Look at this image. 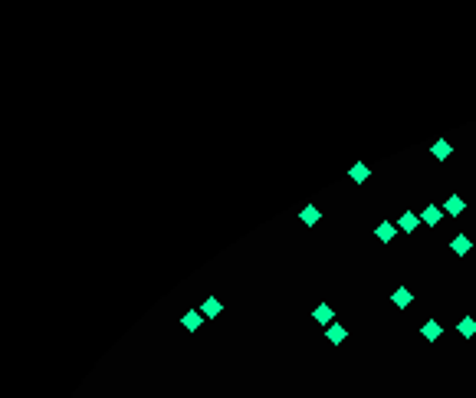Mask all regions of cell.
<instances>
[{
	"mask_svg": "<svg viewBox=\"0 0 476 398\" xmlns=\"http://www.w3.org/2000/svg\"><path fill=\"white\" fill-rule=\"evenodd\" d=\"M463 211H467V201H463L460 194H450V198L444 201V214L457 217V214H463Z\"/></svg>",
	"mask_w": 476,
	"mask_h": 398,
	"instance_id": "cell-1",
	"label": "cell"
},
{
	"mask_svg": "<svg viewBox=\"0 0 476 398\" xmlns=\"http://www.w3.org/2000/svg\"><path fill=\"white\" fill-rule=\"evenodd\" d=\"M375 237L381 240V244H391V240L398 237V227H394V224H388V221H381V224L375 227Z\"/></svg>",
	"mask_w": 476,
	"mask_h": 398,
	"instance_id": "cell-2",
	"label": "cell"
},
{
	"mask_svg": "<svg viewBox=\"0 0 476 398\" xmlns=\"http://www.w3.org/2000/svg\"><path fill=\"white\" fill-rule=\"evenodd\" d=\"M440 333H444V329H440V323H437V319H427V323L421 326V336L427 339V343H437V339H440Z\"/></svg>",
	"mask_w": 476,
	"mask_h": 398,
	"instance_id": "cell-3",
	"label": "cell"
},
{
	"mask_svg": "<svg viewBox=\"0 0 476 398\" xmlns=\"http://www.w3.org/2000/svg\"><path fill=\"white\" fill-rule=\"evenodd\" d=\"M325 336H328V343H332V346H342L345 336H348V329H345L342 323H332V326L325 329Z\"/></svg>",
	"mask_w": 476,
	"mask_h": 398,
	"instance_id": "cell-4",
	"label": "cell"
},
{
	"mask_svg": "<svg viewBox=\"0 0 476 398\" xmlns=\"http://www.w3.org/2000/svg\"><path fill=\"white\" fill-rule=\"evenodd\" d=\"M201 313H204L207 319H214V316H220V313H224V306H220L217 296H207V300H204V306H201Z\"/></svg>",
	"mask_w": 476,
	"mask_h": 398,
	"instance_id": "cell-5",
	"label": "cell"
},
{
	"mask_svg": "<svg viewBox=\"0 0 476 398\" xmlns=\"http://www.w3.org/2000/svg\"><path fill=\"white\" fill-rule=\"evenodd\" d=\"M391 303H394V306H401V310H407V306H411V303H414V296H411V290L398 287V290H394V293H391Z\"/></svg>",
	"mask_w": 476,
	"mask_h": 398,
	"instance_id": "cell-6",
	"label": "cell"
},
{
	"mask_svg": "<svg viewBox=\"0 0 476 398\" xmlns=\"http://www.w3.org/2000/svg\"><path fill=\"white\" fill-rule=\"evenodd\" d=\"M430 151H434V158H437V161H447L453 148H450V142H447V138H437V142L430 145Z\"/></svg>",
	"mask_w": 476,
	"mask_h": 398,
	"instance_id": "cell-7",
	"label": "cell"
},
{
	"mask_svg": "<svg viewBox=\"0 0 476 398\" xmlns=\"http://www.w3.org/2000/svg\"><path fill=\"white\" fill-rule=\"evenodd\" d=\"M332 316H335V313H332V306H325V303L312 310V319H315V323H322V326H332Z\"/></svg>",
	"mask_w": 476,
	"mask_h": 398,
	"instance_id": "cell-8",
	"label": "cell"
},
{
	"mask_svg": "<svg viewBox=\"0 0 476 398\" xmlns=\"http://www.w3.org/2000/svg\"><path fill=\"white\" fill-rule=\"evenodd\" d=\"M470 247H473V244H470V237H467V234H457V237L450 240V250H453V254H460V257H463V254H470Z\"/></svg>",
	"mask_w": 476,
	"mask_h": 398,
	"instance_id": "cell-9",
	"label": "cell"
},
{
	"mask_svg": "<svg viewBox=\"0 0 476 398\" xmlns=\"http://www.w3.org/2000/svg\"><path fill=\"white\" fill-rule=\"evenodd\" d=\"M440 217H444V207L427 204V207L421 211V221H424V224H440Z\"/></svg>",
	"mask_w": 476,
	"mask_h": 398,
	"instance_id": "cell-10",
	"label": "cell"
},
{
	"mask_svg": "<svg viewBox=\"0 0 476 398\" xmlns=\"http://www.w3.org/2000/svg\"><path fill=\"white\" fill-rule=\"evenodd\" d=\"M417 221H421V217H417V214H411V211H404V214H401V221H398V227H401V231H404V234H414V231H417Z\"/></svg>",
	"mask_w": 476,
	"mask_h": 398,
	"instance_id": "cell-11",
	"label": "cell"
},
{
	"mask_svg": "<svg viewBox=\"0 0 476 398\" xmlns=\"http://www.w3.org/2000/svg\"><path fill=\"white\" fill-rule=\"evenodd\" d=\"M457 329H460V336H463V339H473V336H476V319H473V316H463Z\"/></svg>",
	"mask_w": 476,
	"mask_h": 398,
	"instance_id": "cell-12",
	"label": "cell"
},
{
	"mask_svg": "<svg viewBox=\"0 0 476 398\" xmlns=\"http://www.w3.org/2000/svg\"><path fill=\"white\" fill-rule=\"evenodd\" d=\"M201 319H204V313H194V310H191V313H184V316H181V326L194 333V329L201 326Z\"/></svg>",
	"mask_w": 476,
	"mask_h": 398,
	"instance_id": "cell-13",
	"label": "cell"
},
{
	"mask_svg": "<svg viewBox=\"0 0 476 398\" xmlns=\"http://www.w3.org/2000/svg\"><path fill=\"white\" fill-rule=\"evenodd\" d=\"M299 221H302V224H319V207H315V204L302 207V211H299Z\"/></svg>",
	"mask_w": 476,
	"mask_h": 398,
	"instance_id": "cell-14",
	"label": "cell"
},
{
	"mask_svg": "<svg viewBox=\"0 0 476 398\" xmlns=\"http://www.w3.org/2000/svg\"><path fill=\"white\" fill-rule=\"evenodd\" d=\"M351 181H355V184H365V181H368V168H365V165H355V168H351Z\"/></svg>",
	"mask_w": 476,
	"mask_h": 398,
	"instance_id": "cell-15",
	"label": "cell"
}]
</instances>
